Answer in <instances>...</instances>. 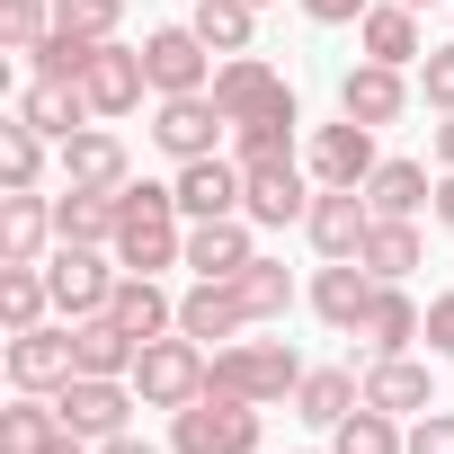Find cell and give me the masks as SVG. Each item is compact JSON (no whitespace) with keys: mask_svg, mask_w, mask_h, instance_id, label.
<instances>
[{"mask_svg":"<svg viewBox=\"0 0 454 454\" xmlns=\"http://www.w3.org/2000/svg\"><path fill=\"white\" fill-rule=\"evenodd\" d=\"M178 330L205 348V339H241L250 330V303H241V286L232 277H196L187 294H178Z\"/></svg>","mask_w":454,"mask_h":454,"instance_id":"cell-19","label":"cell"},{"mask_svg":"<svg viewBox=\"0 0 454 454\" xmlns=\"http://www.w3.org/2000/svg\"><path fill=\"white\" fill-rule=\"evenodd\" d=\"M410 10H436V0H410Z\"/></svg>","mask_w":454,"mask_h":454,"instance_id":"cell-50","label":"cell"},{"mask_svg":"<svg viewBox=\"0 0 454 454\" xmlns=\"http://www.w3.org/2000/svg\"><path fill=\"white\" fill-rule=\"evenodd\" d=\"M365 401L374 410H392V419H419V410H436V374L401 348V356H374L365 365Z\"/></svg>","mask_w":454,"mask_h":454,"instance_id":"cell-22","label":"cell"},{"mask_svg":"<svg viewBox=\"0 0 454 454\" xmlns=\"http://www.w3.org/2000/svg\"><path fill=\"white\" fill-rule=\"evenodd\" d=\"M339 116H356V125H401L410 116V72L401 63H348L339 72Z\"/></svg>","mask_w":454,"mask_h":454,"instance_id":"cell-14","label":"cell"},{"mask_svg":"<svg viewBox=\"0 0 454 454\" xmlns=\"http://www.w3.org/2000/svg\"><path fill=\"white\" fill-rule=\"evenodd\" d=\"M214 107L232 116V125H250V116L294 107V90H286V72H277L268 54H223V63H214Z\"/></svg>","mask_w":454,"mask_h":454,"instance_id":"cell-8","label":"cell"},{"mask_svg":"<svg viewBox=\"0 0 454 454\" xmlns=\"http://www.w3.org/2000/svg\"><path fill=\"white\" fill-rule=\"evenodd\" d=\"M214 54H250V36H259V0H196V19H187Z\"/></svg>","mask_w":454,"mask_h":454,"instance_id":"cell-34","label":"cell"},{"mask_svg":"<svg viewBox=\"0 0 454 454\" xmlns=\"http://www.w3.org/2000/svg\"><path fill=\"white\" fill-rule=\"evenodd\" d=\"M250 259H259V223H250V214L187 223V268H196V277H241Z\"/></svg>","mask_w":454,"mask_h":454,"instance_id":"cell-17","label":"cell"},{"mask_svg":"<svg viewBox=\"0 0 454 454\" xmlns=\"http://www.w3.org/2000/svg\"><path fill=\"white\" fill-rule=\"evenodd\" d=\"M107 312H116V330H134V339H143V348H152V339H169V330H178V303H169V294H160V277H134V268H125V277H116V294H107Z\"/></svg>","mask_w":454,"mask_h":454,"instance_id":"cell-25","label":"cell"},{"mask_svg":"<svg viewBox=\"0 0 454 454\" xmlns=\"http://www.w3.org/2000/svg\"><path fill=\"white\" fill-rule=\"evenodd\" d=\"M54 436H72L54 392H19L10 410H0V454H54Z\"/></svg>","mask_w":454,"mask_h":454,"instance_id":"cell-28","label":"cell"},{"mask_svg":"<svg viewBox=\"0 0 454 454\" xmlns=\"http://www.w3.org/2000/svg\"><path fill=\"white\" fill-rule=\"evenodd\" d=\"M98 454H152V445H143V436L125 427V436H98Z\"/></svg>","mask_w":454,"mask_h":454,"instance_id":"cell-47","label":"cell"},{"mask_svg":"<svg viewBox=\"0 0 454 454\" xmlns=\"http://www.w3.org/2000/svg\"><path fill=\"white\" fill-rule=\"evenodd\" d=\"M45 303H54L45 268H0V321H10V330H36V321H45Z\"/></svg>","mask_w":454,"mask_h":454,"instance_id":"cell-38","label":"cell"},{"mask_svg":"<svg viewBox=\"0 0 454 454\" xmlns=\"http://www.w3.org/2000/svg\"><path fill=\"white\" fill-rule=\"evenodd\" d=\"M259 10H268V0H259Z\"/></svg>","mask_w":454,"mask_h":454,"instance_id":"cell-51","label":"cell"},{"mask_svg":"<svg viewBox=\"0 0 454 454\" xmlns=\"http://www.w3.org/2000/svg\"><path fill=\"white\" fill-rule=\"evenodd\" d=\"M54 410H63V427L72 436H125L134 427V410H143V392H134V374H72L63 392H54Z\"/></svg>","mask_w":454,"mask_h":454,"instance_id":"cell-5","label":"cell"},{"mask_svg":"<svg viewBox=\"0 0 454 454\" xmlns=\"http://www.w3.org/2000/svg\"><path fill=\"white\" fill-rule=\"evenodd\" d=\"M81 374V348H72V321H36V330H10V383L19 392H63Z\"/></svg>","mask_w":454,"mask_h":454,"instance_id":"cell-13","label":"cell"},{"mask_svg":"<svg viewBox=\"0 0 454 454\" xmlns=\"http://www.w3.org/2000/svg\"><path fill=\"white\" fill-rule=\"evenodd\" d=\"M303 169H312V187H365V178H374V125H356V116L312 125Z\"/></svg>","mask_w":454,"mask_h":454,"instance_id":"cell-12","label":"cell"},{"mask_svg":"<svg viewBox=\"0 0 454 454\" xmlns=\"http://www.w3.org/2000/svg\"><path fill=\"white\" fill-rule=\"evenodd\" d=\"M436 160H445V169H454V116H445V125H436Z\"/></svg>","mask_w":454,"mask_h":454,"instance_id":"cell-48","label":"cell"},{"mask_svg":"<svg viewBox=\"0 0 454 454\" xmlns=\"http://www.w3.org/2000/svg\"><path fill=\"white\" fill-rule=\"evenodd\" d=\"M205 383H214V356H205L187 330H169V339H152V348L134 356V392H143V410H187Z\"/></svg>","mask_w":454,"mask_h":454,"instance_id":"cell-4","label":"cell"},{"mask_svg":"<svg viewBox=\"0 0 454 454\" xmlns=\"http://www.w3.org/2000/svg\"><path fill=\"white\" fill-rule=\"evenodd\" d=\"M356 401H365V374H356V365H312V374L294 383V419H303V427H339Z\"/></svg>","mask_w":454,"mask_h":454,"instance_id":"cell-26","label":"cell"},{"mask_svg":"<svg viewBox=\"0 0 454 454\" xmlns=\"http://www.w3.org/2000/svg\"><path fill=\"white\" fill-rule=\"evenodd\" d=\"M419 330H427V312L410 303V286H374V303H365V330H356V339H365L374 356H401Z\"/></svg>","mask_w":454,"mask_h":454,"instance_id":"cell-29","label":"cell"},{"mask_svg":"<svg viewBox=\"0 0 454 454\" xmlns=\"http://www.w3.org/2000/svg\"><path fill=\"white\" fill-rule=\"evenodd\" d=\"M427 196H436L427 160H374V178H365V205L374 214H419Z\"/></svg>","mask_w":454,"mask_h":454,"instance_id":"cell-33","label":"cell"},{"mask_svg":"<svg viewBox=\"0 0 454 454\" xmlns=\"http://www.w3.org/2000/svg\"><path fill=\"white\" fill-rule=\"evenodd\" d=\"M294 125H303V107H277V116L232 125V160H241V169H250V160H294Z\"/></svg>","mask_w":454,"mask_h":454,"instance_id":"cell-35","label":"cell"},{"mask_svg":"<svg viewBox=\"0 0 454 454\" xmlns=\"http://www.w3.org/2000/svg\"><path fill=\"white\" fill-rule=\"evenodd\" d=\"M232 286H241L250 321H286V312H294V277H286V259H268V250H259V259H250Z\"/></svg>","mask_w":454,"mask_h":454,"instance_id":"cell-36","label":"cell"},{"mask_svg":"<svg viewBox=\"0 0 454 454\" xmlns=\"http://www.w3.org/2000/svg\"><path fill=\"white\" fill-rule=\"evenodd\" d=\"M143 72H152V98L214 90V45H205L196 27H152V36H143Z\"/></svg>","mask_w":454,"mask_h":454,"instance_id":"cell-9","label":"cell"},{"mask_svg":"<svg viewBox=\"0 0 454 454\" xmlns=\"http://www.w3.org/2000/svg\"><path fill=\"white\" fill-rule=\"evenodd\" d=\"M419 339H427V356H454V286L427 303V330H419Z\"/></svg>","mask_w":454,"mask_h":454,"instance_id":"cell-44","label":"cell"},{"mask_svg":"<svg viewBox=\"0 0 454 454\" xmlns=\"http://www.w3.org/2000/svg\"><path fill=\"white\" fill-rule=\"evenodd\" d=\"M294 10H303L312 27H356V19L374 10V0H294Z\"/></svg>","mask_w":454,"mask_h":454,"instance_id":"cell-45","label":"cell"},{"mask_svg":"<svg viewBox=\"0 0 454 454\" xmlns=\"http://www.w3.org/2000/svg\"><path fill=\"white\" fill-rule=\"evenodd\" d=\"M303 232H312V250H321V259H356V250H365V232H374L365 187H312Z\"/></svg>","mask_w":454,"mask_h":454,"instance_id":"cell-15","label":"cell"},{"mask_svg":"<svg viewBox=\"0 0 454 454\" xmlns=\"http://www.w3.org/2000/svg\"><path fill=\"white\" fill-rule=\"evenodd\" d=\"M427 214H436L445 232H454V169H436V196H427Z\"/></svg>","mask_w":454,"mask_h":454,"instance_id":"cell-46","label":"cell"},{"mask_svg":"<svg viewBox=\"0 0 454 454\" xmlns=\"http://www.w3.org/2000/svg\"><path fill=\"white\" fill-rule=\"evenodd\" d=\"M54 36V0H0V45L10 54H36Z\"/></svg>","mask_w":454,"mask_h":454,"instance_id":"cell-39","label":"cell"},{"mask_svg":"<svg viewBox=\"0 0 454 454\" xmlns=\"http://www.w3.org/2000/svg\"><path fill=\"white\" fill-rule=\"evenodd\" d=\"M374 286H383V277H374L365 259H321V277H312V312H321L330 330H348V339H356V330H365Z\"/></svg>","mask_w":454,"mask_h":454,"instance_id":"cell-18","label":"cell"},{"mask_svg":"<svg viewBox=\"0 0 454 454\" xmlns=\"http://www.w3.org/2000/svg\"><path fill=\"white\" fill-rule=\"evenodd\" d=\"M36 178H45V134L27 116H10L0 125V187H36Z\"/></svg>","mask_w":454,"mask_h":454,"instance_id":"cell-37","label":"cell"},{"mask_svg":"<svg viewBox=\"0 0 454 454\" xmlns=\"http://www.w3.org/2000/svg\"><path fill=\"white\" fill-rule=\"evenodd\" d=\"M54 232L81 250H116V196L107 187H63L54 196Z\"/></svg>","mask_w":454,"mask_h":454,"instance_id":"cell-27","label":"cell"},{"mask_svg":"<svg viewBox=\"0 0 454 454\" xmlns=\"http://www.w3.org/2000/svg\"><path fill=\"white\" fill-rule=\"evenodd\" d=\"M223 134H232V116L214 107V90H187V98H160V107H152V143H160L169 160H205Z\"/></svg>","mask_w":454,"mask_h":454,"instance_id":"cell-11","label":"cell"},{"mask_svg":"<svg viewBox=\"0 0 454 454\" xmlns=\"http://www.w3.org/2000/svg\"><path fill=\"white\" fill-rule=\"evenodd\" d=\"M419 98H427L436 116H454V45H427V54H419Z\"/></svg>","mask_w":454,"mask_h":454,"instance_id":"cell-42","label":"cell"},{"mask_svg":"<svg viewBox=\"0 0 454 454\" xmlns=\"http://www.w3.org/2000/svg\"><path fill=\"white\" fill-rule=\"evenodd\" d=\"M356 259H365L383 286H401V277L427 259V250H419V223H410V214H374V232H365V250H356Z\"/></svg>","mask_w":454,"mask_h":454,"instance_id":"cell-31","label":"cell"},{"mask_svg":"<svg viewBox=\"0 0 454 454\" xmlns=\"http://www.w3.org/2000/svg\"><path fill=\"white\" fill-rule=\"evenodd\" d=\"M134 178V160H125V134H107V125H81L72 143H63V187H125Z\"/></svg>","mask_w":454,"mask_h":454,"instance_id":"cell-21","label":"cell"},{"mask_svg":"<svg viewBox=\"0 0 454 454\" xmlns=\"http://www.w3.org/2000/svg\"><path fill=\"white\" fill-rule=\"evenodd\" d=\"M81 90H90V116H98V125H116V116H134V107H143V90H152V72H143V45H125V36H107V45L90 54V72H81Z\"/></svg>","mask_w":454,"mask_h":454,"instance_id":"cell-10","label":"cell"},{"mask_svg":"<svg viewBox=\"0 0 454 454\" xmlns=\"http://www.w3.org/2000/svg\"><path fill=\"white\" fill-rule=\"evenodd\" d=\"M312 365L294 356V339H223L214 348V392H241V401H294V383H303Z\"/></svg>","mask_w":454,"mask_h":454,"instance_id":"cell-3","label":"cell"},{"mask_svg":"<svg viewBox=\"0 0 454 454\" xmlns=\"http://www.w3.org/2000/svg\"><path fill=\"white\" fill-rule=\"evenodd\" d=\"M116 268H134V277L187 268V214H178V187H152V178H125V187H116Z\"/></svg>","mask_w":454,"mask_h":454,"instance_id":"cell-1","label":"cell"},{"mask_svg":"<svg viewBox=\"0 0 454 454\" xmlns=\"http://www.w3.org/2000/svg\"><path fill=\"white\" fill-rule=\"evenodd\" d=\"M54 454H98V445L90 436H54Z\"/></svg>","mask_w":454,"mask_h":454,"instance_id":"cell-49","label":"cell"},{"mask_svg":"<svg viewBox=\"0 0 454 454\" xmlns=\"http://www.w3.org/2000/svg\"><path fill=\"white\" fill-rule=\"evenodd\" d=\"M259 401H241V392H196L187 410H169V454H259Z\"/></svg>","mask_w":454,"mask_h":454,"instance_id":"cell-2","label":"cell"},{"mask_svg":"<svg viewBox=\"0 0 454 454\" xmlns=\"http://www.w3.org/2000/svg\"><path fill=\"white\" fill-rule=\"evenodd\" d=\"M116 277H125V268H116L107 250H81V241H54V259H45V286H54V312H63V321L107 312Z\"/></svg>","mask_w":454,"mask_h":454,"instance_id":"cell-6","label":"cell"},{"mask_svg":"<svg viewBox=\"0 0 454 454\" xmlns=\"http://www.w3.org/2000/svg\"><path fill=\"white\" fill-rule=\"evenodd\" d=\"M90 54H98L90 36H63V27H54V36H45L27 63H36V81H81V72H90Z\"/></svg>","mask_w":454,"mask_h":454,"instance_id":"cell-41","label":"cell"},{"mask_svg":"<svg viewBox=\"0 0 454 454\" xmlns=\"http://www.w3.org/2000/svg\"><path fill=\"white\" fill-rule=\"evenodd\" d=\"M356 45H365V63H419L427 54V36H419V10H410V0H374V10L356 19Z\"/></svg>","mask_w":454,"mask_h":454,"instance_id":"cell-23","label":"cell"},{"mask_svg":"<svg viewBox=\"0 0 454 454\" xmlns=\"http://www.w3.org/2000/svg\"><path fill=\"white\" fill-rule=\"evenodd\" d=\"M19 116H27V125H36L45 143H72L81 125H98V116H90V90H81V81H27V90H19Z\"/></svg>","mask_w":454,"mask_h":454,"instance_id":"cell-24","label":"cell"},{"mask_svg":"<svg viewBox=\"0 0 454 454\" xmlns=\"http://www.w3.org/2000/svg\"><path fill=\"white\" fill-rule=\"evenodd\" d=\"M330 454H410V427L392 419V410H374V401H356L339 427H330Z\"/></svg>","mask_w":454,"mask_h":454,"instance_id":"cell-32","label":"cell"},{"mask_svg":"<svg viewBox=\"0 0 454 454\" xmlns=\"http://www.w3.org/2000/svg\"><path fill=\"white\" fill-rule=\"evenodd\" d=\"M410 454H454V410H419L410 419Z\"/></svg>","mask_w":454,"mask_h":454,"instance_id":"cell-43","label":"cell"},{"mask_svg":"<svg viewBox=\"0 0 454 454\" xmlns=\"http://www.w3.org/2000/svg\"><path fill=\"white\" fill-rule=\"evenodd\" d=\"M241 214L259 223V232L303 223V214H312V169H303V160H250V169H241Z\"/></svg>","mask_w":454,"mask_h":454,"instance_id":"cell-7","label":"cell"},{"mask_svg":"<svg viewBox=\"0 0 454 454\" xmlns=\"http://www.w3.org/2000/svg\"><path fill=\"white\" fill-rule=\"evenodd\" d=\"M178 214L187 223H214V214H241V160H223V152H205V160H178Z\"/></svg>","mask_w":454,"mask_h":454,"instance_id":"cell-20","label":"cell"},{"mask_svg":"<svg viewBox=\"0 0 454 454\" xmlns=\"http://www.w3.org/2000/svg\"><path fill=\"white\" fill-rule=\"evenodd\" d=\"M116 19H125V0H54V27L63 36H90V45H107Z\"/></svg>","mask_w":454,"mask_h":454,"instance_id":"cell-40","label":"cell"},{"mask_svg":"<svg viewBox=\"0 0 454 454\" xmlns=\"http://www.w3.org/2000/svg\"><path fill=\"white\" fill-rule=\"evenodd\" d=\"M45 241H63L54 232V196L10 187L0 196V268H45Z\"/></svg>","mask_w":454,"mask_h":454,"instance_id":"cell-16","label":"cell"},{"mask_svg":"<svg viewBox=\"0 0 454 454\" xmlns=\"http://www.w3.org/2000/svg\"><path fill=\"white\" fill-rule=\"evenodd\" d=\"M72 348H81V374H134V356H143V339H134V330H116V312L72 321Z\"/></svg>","mask_w":454,"mask_h":454,"instance_id":"cell-30","label":"cell"}]
</instances>
